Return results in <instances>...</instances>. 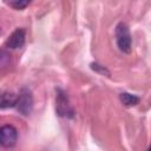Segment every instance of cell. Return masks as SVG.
<instances>
[{"mask_svg":"<svg viewBox=\"0 0 151 151\" xmlns=\"http://www.w3.org/2000/svg\"><path fill=\"white\" fill-rule=\"evenodd\" d=\"M116 42L123 53H130L132 50V38L130 29L125 22H119L116 26Z\"/></svg>","mask_w":151,"mask_h":151,"instance_id":"obj_1","label":"cell"},{"mask_svg":"<svg viewBox=\"0 0 151 151\" xmlns=\"http://www.w3.org/2000/svg\"><path fill=\"white\" fill-rule=\"evenodd\" d=\"M15 107L19 111V113H21L22 116H28L32 112V110H33V94H32L29 88L24 87L20 90Z\"/></svg>","mask_w":151,"mask_h":151,"instance_id":"obj_2","label":"cell"},{"mask_svg":"<svg viewBox=\"0 0 151 151\" xmlns=\"http://www.w3.org/2000/svg\"><path fill=\"white\" fill-rule=\"evenodd\" d=\"M55 111L58 113V116L60 117H66V118H71L74 114V111L70 104L68 97L65 93V91H63L61 88L57 90V96H55Z\"/></svg>","mask_w":151,"mask_h":151,"instance_id":"obj_3","label":"cell"},{"mask_svg":"<svg viewBox=\"0 0 151 151\" xmlns=\"http://www.w3.org/2000/svg\"><path fill=\"white\" fill-rule=\"evenodd\" d=\"M18 130L13 125H4L0 129V142L5 147H12L17 144Z\"/></svg>","mask_w":151,"mask_h":151,"instance_id":"obj_4","label":"cell"},{"mask_svg":"<svg viewBox=\"0 0 151 151\" xmlns=\"http://www.w3.org/2000/svg\"><path fill=\"white\" fill-rule=\"evenodd\" d=\"M25 39H26V32H25V29L24 28H17L7 38V40L5 41V46L7 48H11V50L21 48L24 46V44H25Z\"/></svg>","mask_w":151,"mask_h":151,"instance_id":"obj_5","label":"cell"},{"mask_svg":"<svg viewBox=\"0 0 151 151\" xmlns=\"http://www.w3.org/2000/svg\"><path fill=\"white\" fill-rule=\"evenodd\" d=\"M119 99L125 106H136L139 103V97L129 92H122L119 94Z\"/></svg>","mask_w":151,"mask_h":151,"instance_id":"obj_6","label":"cell"},{"mask_svg":"<svg viewBox=\"0 0 151 151\" xmlns=\"http://www.w3.org/2000/svg\"><path fill=\"white\" fill-rule=\"evenodd\" d=\"M18 97H15L13 93L5 92L1 96V109H7V107H13L17 104Z\"/></svg>","mask_w":151,"mask_h":151,"instance_id":"obj_7","label":"cell"},{"mask_svg":"<svg viewBox=\"0 0 151 151\" xmlns=\"http://www.w3.org/2000/svg\"><path fill=\"white\" fill-rule=\"evenodd\" d=\"M90 67H91L92 71H94V72H97V73H99V74H101V76H106V77H110V76H111L110 71H109L105 66H103V65H100V64H98V63H91Z\"/></svg>","mask_w":151,"mask_h":151,"instance_id":"obj_8","label":"cell"},{"mask_svg":"<svg viewBox=\"0 0 151 151\" xmlns=\"http://www.w3.org/2000/svg\"><path fill=\"white\" fill-rule=\"evenodd\" d=\"M31 0H14L12 2V7L15 9H24L25 7H27L29 5Z\"/></svg>","mask_w":151,"mask_h":151,"instance_id":"obj_9","label":"cell"},{"mask_svg":"<svg viewBox=\"0 0 151 151\" xmlns=\"http://www.w3.org/2000/svg\"><path fill=\"white\" fill-rule=\"evenodd\" d=\"M149 150H151V146H150V147H149Z\"/></svg>","mask_w":151,"mask_h":151,"instance_id":"obj_10","label":"cell"}]
</instances>
